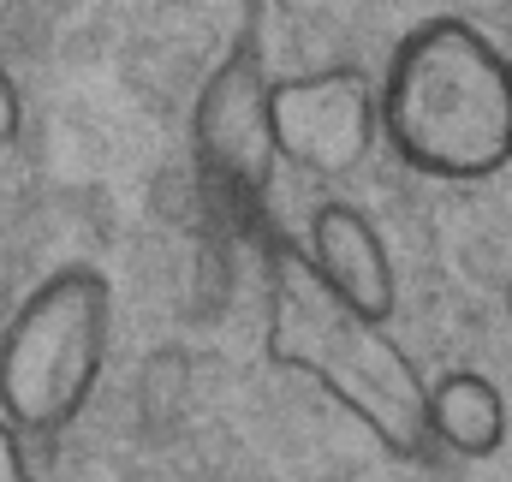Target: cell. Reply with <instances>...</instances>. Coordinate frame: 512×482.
Returning a JSON list of instances; mask_svg holds the SVG:
<instances>
[{
    "label": "cell",
    "instance_id": "cell-1",
    "mask_svg": "<svg viewBox=\"0 0 512 482\" xmlns=\"http://www.w3.org/2000/svg\"><path fill=\"white\" fill-rule=\"evenodd\" d=\"M376 125L423 179H489L512 161V60L465 18H429L387 60Z\"/></svg>",
    "mask_w": 512,
    "mask_h": 482
},
{
    "label": "cell",
    "instance_id": "cell-2",
    "mask_svg": "<svg viewBox=\"0 0 512 482\" xmlns=\"http://www.w3.org/2000/svg\"><path fill=\"white\" fill-rule=\"evenodd\" d=\"M262 346L280 369L310 375L334 405H346L393 459H423L429 453V423H423V393L429 381L417 363L387 340L382 322H364L346 310L304 262L298 244L268 250V328Z\"/></svg>",
    "mask_w": 512,
    "mask_h": 482
},
{
    "label": "cell",
    "instance_id": "cell-3",
    "mask_svg": "<svg viewBox=\"0 0 512 482\" xmlns=\"http://www.w3.org/2000/svg\"><path fill=\"white\" fill-rule=\"evenodd\" d=\"M114 346V286L102 268H54L0 328V423L60 435L90 405Z\"/></svg>",
    "mask_w": 512,
    "mask_h": 482
},
{
    "label": "cell",
    "instance_id": "cell-4",
    "mask_svg": "<svg viewBox=\"0 0 512 482\" xmlns=\"http://www.w3.org/2000/svg\"><path fill=\"white\" fill-rule=\"evenodd\" d=\"M376 90L358 66H322L304 78L268 84V137L274 161L310 179H346L376 149Z\"/></svg>",
    "mask_w": 512,
    "mask_h": 482
},
{
    "label": "cell",
    "instance_id": "cell-5",
    "mask_svg": "<svg viewBox=\"0 0 512 482\" xmlns=\"http://www.w3.org/2000/svg\"><path fill=\"white\" fill-rule=\"evenodd\" d=\"M197 161L215 197L239 209L262 203L274 173V137H268V78H262L256 36H245L227 54V66L197 96Z\"/></svg>",
    "mask_w": 512,
    "mask_h": 482
},
{
    "label": "cell",
    "instance_id": "cell-6",
    "mask_svg": "<svg viewBox=\"0 0 512 482\" xmlns=\"http://www.w3.org/2000/svg\"><path fill=\"white\" fill-rule=\"evenodd\" d=\"M310 274L364 322H387L399 304V274L387 262V244L376 221L352 203H322L310 215Z\"/></svg>",
    "mask_w": 512,
    "mask_h": 482
},
{
    "label": "cell",
    "instance_id": "cell-7",
    "mask_svg": "<svg viewBox=\"0 0 512 482\" xmlns=\"http://www.w3.org/2000/svg\"><path fill=\"white\" fill-rule=\"evenodd\" d=\"M423 423H429V447H447L459 459H489L507 441V399L489 375L447 369L423 393Z\"/></svg>",
    "mask_w": 512,
    "mask_h": 482
},
{
    "label": "cell",
    "instance_id": "cell-8",
    "mask_svg": "<svg viewBox=\"0 0 512 482\" xmlns=\"http://www.w3.org/2000/svg\"><path fill=\"white\" fill-rule=\"evenodd\" d=\"M18 125H24V102H18V84H12L6 66H0V155L18 143Z\"/></svg>",
    "mask_w": 512,
    "mask_h": 482
},
{
    "label": "cell",
    "instance_id": "cell-9",
    "mask_svg": "<svg viewBox=\"0 0 512 482\" xmlns=\"http://www.w3.org/2000/svg\"><path fill=\"white\" fill-rule=\"evenodd\" d=\"M0 482H36V471H30V459H24V441L0 423Z\"/></svg>",
    "mask_w": 512,
    "mask_h": 482
},
{
    "label": "cell",
    "instance_id": "cell-10",
    "mask_svg": "<svg viewBox=\"0 0 512 482\" xmlns=\"http://www.w3.org/2000/svg\"><path fill=\"white\" fill-rule=\"evenodd\" d=\"M507 310H512V292H507Z\"/></svg>",
    "mask_w": 512,
    "mask_h": 482
}]
</instances>
